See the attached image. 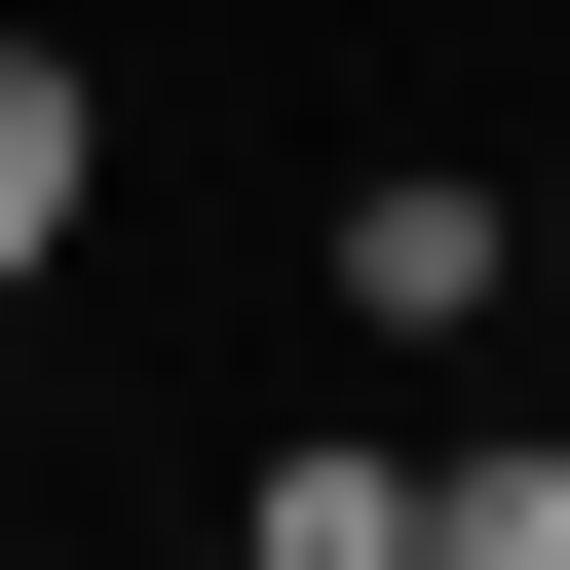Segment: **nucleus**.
Listing matches in <instances>:
<instances>
[{
  "instance_id": "obj_3",
  "label": "nucleus",
  "mask_w": 570,
  "mask_h": 570,
  "mask_svg": "<svg viewBox=\"0 0 570 570\" xmlns=\"http://www.w3.org/2000/svg\"><path fill=\"white\" fill-rule=\"evenodd\" d=\"M228 570H419V456H381V419H305V456L228 494Z\"/></svg>"
},
{
  "instance_id": "obj_6",
  "label": "nucleus",
  "mask_w": 570,
  "mask_h": 570,
  "mask_svg": "<svg viewBox=\"0 0 570 570\" xmlns=\"http://www.w3.org/2000/svg\"><path fill=\"white\" fill-rule=\"evenodd\" d=\"M190 570H228V532H190Z\"/></svg>"
},
{
  "instance_id": "obj_2",
  "label": "nucleus",
  "mask_w": 570,
  "mask_h": 570,
  "mask_svg": "<svg viewBox=\"0 0 570 570\" xmlns=\"http://www.w3.org/2000/svg\"><path fill=\"white\" fill-rule=\"evenodd\" d=\"M77 228H115V115H77V39H0V305H39Z\"/></svg>"
},
{
  "instance_id": "obj_4",
  "label": "nucleus",
  "mask_w": 570,
  "mask_h": 570,
  "mask_svg": "<svg viewBox=\"0 0 570 570\" xmlns=\"http://www.w3.org/2000/svg\"><path fill=\"white\" fill-rule=\"evenodd\" d=\"M419 570H570V419H456L419 456Z\"/></svg>"
},
{
  "instance_id": "obj_5",
  "label": "nucleus",
  "mask_w": 570,
  "mask_h": 570,
  "mask_svg": "<svg viewBox=\"0 0 570 570\" xmlns=\"http://www.w3.org/2000/svg\"><path fill=\"white\" fill-rule=\"evenodd\" d=\"M532 305H570V190H532Z\"/></svg>"
},
{
  "instance_id": "obj_1",
  "label": "nucleus",
  "mask_w": 570,
  "mask_h": 570,
  "mask_svg": "<svg viewBox=\"0 0 570 570\" xmlns=\"http://www.w3.org/2000/svg\"><path fill=\"white\" fill-rule=\"evenodd\" d=\"M305 266H343V343H494V305H532V190H494V153H343Z\"/></svg>"
}]
</instances>
